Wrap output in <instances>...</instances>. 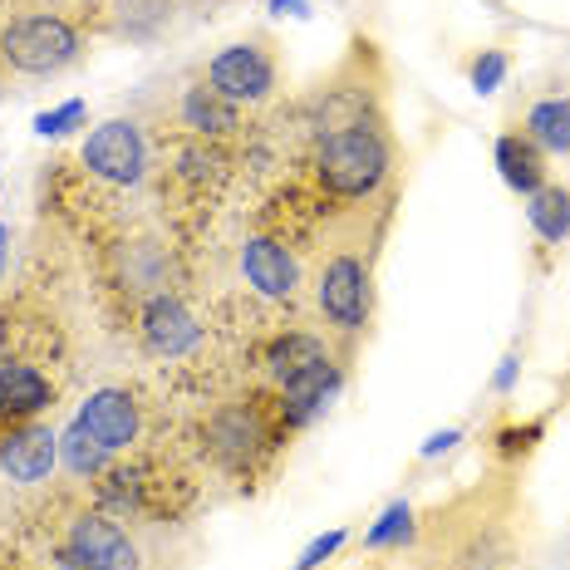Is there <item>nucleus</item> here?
Here are the masks:
<instances>
[{
	"label": "nucleus",
	"mask_w": 570,
	"mask_h": 570,
	"mask_svg": "<svg viewBox=\"0 0 570 570\" xmlns=\"http://www.w3.org/2000/svg\"><path fill=\"white\" fill-rule=\"evenodd\" d=\"M428 570H531V521L512 487H478L419 521Z\"/></svg>",
	"instance_id": "obj_1"
},
{
	"label": "nucleus",
	"mask_w": 570,
	"mask_h": 570,
	"mask_svg": "<svg viewBox=\"0 0 570 570\" xmlns=\"http://www.w3.org/2000/svg\"><path fill=\"white\" fill-rule=\"evenodd\" d=\"M389 222V197L364 202L350 217H340L325 232L311 276V301L325 325V340L335 344L344 360H354L360 340L374 325V261H379V236Z\"/></svg>",
	"instance_id": "obj_2"
},
{
	"label": "nucleus",
	"mask_w": 570,
	"mask_h": 570,
	"mask_svg": "<svg viewBox=\"0 0 570 570\" xmlns=\"http://www.w3.org/2000/svg\"><path fill=\"white\" fill-rule=\"evenodd\" d=\"M311 173L330 197L340 202H379V193L394 177V138H389L384 118L360 114L344 124L320 128L315 153H311Z\"/></svg>",
	"instance_id": "obj_3"
},
{
	"label": "nucleus",
	"mask_w": 570,
	"mask_h": 570,
	"mask_svg": "<svg viewBox=\"0 0 570 570\" xmlns=\"http://www.w3.org/2000/svg\"><path fill=\"white\" fill-rule=\"evenodd\" d=\"M291 428L261 399H227L202 419V453L232 478H256L261 462L285 443Z\"/></svg>",
	"instance_id": "obj_4"
},
{
	"label": "nucleus",
	"mask_w": 570,
	"mask_h": 570,
	"mask_svg": "<svg viewBox=\"0 0 570 570\" xmlns=\"http://www.w3.org/2000/svg\"><path fill=\"white\" fill-rule=\"evenodd\" d=\"M50 566L55 570H158V556H153V546L138 527H124L109 512L79 507L59 527Z\"/></svg>",
	"instance_id": "obj_5"
},
{
	"label": "nucleus",
	"mask_w": 570,
	"mask_h": 570,
	"mask_svg": "<svg viewBox=\"0 0 570 570\" xmlns=\"http://www.w3.org/2000/svg\"><path fill=\"white\" fill-rule=\"evenodd\" d=\"M85 55V30L65 16H16L0 30V69L10 79H59Z\"/></svg>",
	"instance_id": "obj_6"
},
{
	"label": "nucleus",
	"mask_w": 570,
	"mask_h": 570,
	"mask_svg": "<svg viewBox=\"0 0 570 570\" xmlns=\"http://www.w3.org/2000/svg\"><path fill=\"white\" fill-rule=\"evenodd\" d=\"M212 89L222 94L227 104L246 109V104H266L281 85V59L271 50L266 35H252V40H236L227 50H217L202 69Z\"/></svg>",
	"instance_id": "obj_7"
},
{
	"label": "nucleus",
	"mask_w": 570,
	"mask_h": 570,
	"mask_svg": "<svg viewBox=\"0 0 570 570\" xmlns=\"http://www.w3.org/2000/svg\"><path fill=\"white\" fill-rule=\"evenodd\" d=\"M79 163L89 168V177H99V183H109V187H138L153 168V148H148L142 124H134V118H109V124H99L85 138Z\"/></svg>",
	"instance_id": "obj_8"
},
{
	"label": "nucleus",
	"mask_w": 570,
	"mask_h": 570,
	"mask_svg": "<svg viewBox=\"0 0 570 570\" xmlns=\"http://www.w3.org/2000/svg\"><path fill=\"white\" fill-rule=\"evenodd\" d=\"M138 344L153 354V360H183L202 344V325L197 315L187 311L183 295L173 291H158L138 305Z\"/></svg>",
	"instance_id": "obj_9"
},
{
	"label": "nucleus",
	"mask_w": 570,
	"mask_h": 570,
	"mask_svg": "<svg viewBox=\"0 0 570 570\" xmlns=\"http://www.w3.org/2000/svg\"><path fill=\"white\" fill-rule=\"evenodd\" d=\"M242 276L261 301L291 305L301 295V261L281 236H246L242 242Z\"/></svg>",
	"instance_id": "obj_10"
},
{
	"label": "nucleus",
	"mask_w": 570,
	"mask_h": 570,
	"mask_svg": "<svg viewBox=\"0 0 570 570\" xmlns=\"http://www.w3.org/2000/svg\"><path fill=\"white\" fill-rule=\"evenodd\" d=\"M59 462V438L50 433V423H16L0 428V472L16 487H40Z\"/></svg>",
	"instance_id": "obj_11"
},
{
	"label": "nucleus",
	"mask_w": 570,
	"mask_h": 570,
	"mask_svg": "<svg viewBox=\"0 0 570 570\" xmlns=\"http://www.w3.org/2000/svg\"><path fill=\"white\" fill-rule=\"evenodd\" d=\"M94 443L104 448V453H128V448L138 443V399L128 394V389H99V394H89V403L79 409L75 419Z\"/></svg>",
	"instance_id": "obj_12"
},
{
	"label": "nucleus",
	"mask_w": 570,
	"mask_h": 570,
	"mask_svg": "<svg viewBox=\"0 0 570 570\" xmlns=\"http://www.w3.org/2000/svg\"><path fill=\"white\" fill-rule=\"evenodd\" d=\"M55 379L30 360H0V428L35 423L40 413H50L55 403Z\"/></svg>",
	"instance_id": "obj_13"
},
{
	"label": "nucleus",
	"mask_w": 570,
	"mask_h": 570,
	"mask_svg": "<svg viewBox=\"0 0 570 570\" xmlns=\"http://www.w3.org/2000/svg\"><path fill=\"white\" fill-rule=\"evenodd\" d=\"M497 168H502V183L521 197L541 193V187L551 183V173H546V153L521 134V128H507V134L497 138Z\"/></svg>",
	"instance_id": "obj_14"
},
{
	"label": "nucleus",
	"mask_w": 570,
	"mask_h": 570,
	"mask_svg": "<svg viewBox=\"0 0 570 570\" xmlns=\"http://www.w3.org/2000/svg\"><path fill=\"white\" fill-rule=\"evenodd\" d=\"M521 134H527L546 158H570V94H546L521 109Z\"/></svg>",
	"instance_id": "obj_15"
},
{
	"label": "nucleus",
	"mask_w": 570,
	"mask_h": 570,
	"mask_svg": "<svg viewBox=\"0 0 570 570\" xmlns=\"http://www.w3.org/2000/svg\"><path fill=\"white\" fill-rule=\"evenodd\" d=\"M177 118H183V128L193 138H227L242 128V109L236 104H227L217 89L202 79L197 89H187L183 94V109H177Z\"/></svg>",
	"instance_id": "obj_16"
},
{
	"label": "nucleus",
	"mask_w": 570,
	"mask_h": 570,
	"mask_svg": "<svg viewBox=\"0 0 570 570\" xmlns=\"http://www.w3.org/2000/svg\"><path fill=\"white\" fill-rule=\"evenodd\" d=\"M527 222L541 242H551V246L570 242V187L546 183L541 193H531L527 197Z\"/></svg>",
	"instance_id": "obj_17"
},
{
	"label": "nucleus",
	"mask_w": 570,
	"mask_h": 570,
	"mask_svg": "<svg viewBox=\"0 0 570 570\" xmlns=\"http://www.w3.org/2000/svg\"><path fill=\"white\" fill-rule=\"evenodd\" d=\"M413 541H419V521H413L409 502H394L370 531H364V546H370V551H403V546H413Z\"/></svg>",
	"instance_id": "obj_18"
},
{
	"label": "nucleus",
	"mask_w": 570,
	"mask_h": 570,
	"mask_svg": "<svg viewBox=\"0 0 570 570\" xmlns=\"http://www.w3.org/2000/svg\"><path fill=\"white\" fill-rule=\"evenodd\" d=\"M59 458H65V468L75 472V478H99L104 462H109V453H104V448L94 443V438L79 423L65 433V443H59Z\"/></svg>",
	"instance_id": "obj_19"
},
{
	"label": "nucleus",
	"mask_w": 570,
	"mask_h": 570,
	"mask_svg": "<svg viewBox=\"0 0 570 570\" xmlns=\"http://www.w3.org/2000/svg\"><path fill=\"white\" fill-rule=\"evenodd\" d=\"M507 69H512V59H507V50H482L478 59L468 65V79L478 94H497L507 79Z\"/></svg>",
	"instance_id": "obj_20"
},
{
	"label": "nucleus",
	"mask_w": 570,
	"mask_h": 570,
	"mask_svg": "<svg viewBox=\"0 0 570 570\" xmlns=\"http://www.w3.org/2000/svg\"><path fill=\"white\" fill-rule=\"evenodd\" d=\"M85 104L79 99H69V104H59V109H50V114H40L35 118V134L40 138H65V134H75L79 124H85Z\"/></svg>",
	"instance_id": "obj_21"
},
{
	"label": "nucleus",
	"mask_w": 570,
	"mask_h": 570,
	"mask_svg": "<svg viewBox=\"0 0 570 570\" xmlns=\"http://www.w3.org/2000/svg\"><path fill=\"white\" fill-rule=\"evenodd\" d=\"M340 546H344V531H330V537L311 541V546H305V556H301V561H295V570H320V566L330 561V556L340 551Z\"/></svg>",
	"instance_id": "obj_22"
},
{
	"label": "nucleus",
	"mask_w": 570,
	"mask_h": 570,
	"mask_svg": "<svg viewBox=\"0 0 570 570\" xmlns=\"http://www.w3.org/2000/svg\"><path fill=\"white\" fill-rule=\"evenodd\" d=\"M537 438H541V423H531V428H512V433H502V453L507 458H527L531 448H537Z\"/></svg>",
	"instance_id": "obj_23"
},
{
	"label": "nucleus",
	"mask_w": 570,
	"mask_h": 570,
	"mask_svg": "<svg viewBox=\"0 0 570 570\" xmlns=\"http://www.w3.org/2000/svg\"><path fill=\"white\" fill-rule=\"evenodd\" d=\"M458 443V433H438V438H428V448H423V453L428 458H433V453H448V448H453Z\"/></svg>",
	"instance_id": "obj_24"
},
{
	"label": "nucleus",
	"mask_w": 570,
	"mask_h": 570,
	"mask_svg": "<svg viewBox=\"0 0 570 570\" xmlns=\"http://www.w3.org/2000/svg\"><path fill=\"white\" fill-rule=\"evenodd\" d=\"M305 6H311V0H271V10H281V16L285 10H291V16H305Z\"/></svg>",
	"instance_id": "obj_25"
},
{
	"label": "nucleus",
	"mask_w": 570,
	"mask_h": 570,
	"mask_svg": "<svg viewBox=\"0 0 570 570\" xmlns=\"http://www.w3.org/2000/svg\"><path fill=\"white\" fill-rule=\"evenodd\" d=\"M6 236H10V232H6V227H0V266H6Z\"/></svg>",
	"instance_id": "obj_26"
},
{
	"label": "nucleus",
	"mask_w": 570,
	"mask_h": 570,
	"mask_svg": "<svg viewBox=\"0 0 570 570\" xmlns=\"http://www.w3.org/2000/svg\"><path fill=\"white\" fill-rule=\"evenodd\" d=\"M0 79H6V69H0Z\"/></svg>",
	"instance_id": "obj_27"
}]
</instances>
